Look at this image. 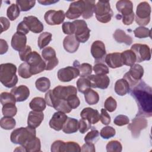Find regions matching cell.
Instances as JSON below:
<instances>
[{"instance_id": "obj_46", "label": "cell", "mask_w": 152, "mask_h": 152, "mask_svg": "<svg viewBox=\"0 0 152 152\" xmlns=\"http://www.w3.org/2000/svg\"><path fill=\"white\" fill-rule=\"evenodd\" d=\"M0 100L2 105L8 104V103L15 104L17 102L14 95L11 93H8V92L1 93L0 96Z\"/></svg>"}, {"instance_id": "obj_3", "label": "cell", "mask_w": 152, "mask_h": 152, "mask_svg": "<svg viewBox=\"0 0 152 152\" xmlns=\"http://www.w3.org/2000/svg\"><path fill=\"white\" fill-rule=\"evenodd\" d=\"M36 137L35 128L27 126L14 129L11 134L10 140L14 144L23 145L27 142Z\"/></svg>"}, {"instance_id": "obj_47", "label": "cell", "mask_w": 152, "mask_h": 152, "mask_svg": "<svg viewBox=\"0 0 152 152\" xmlns=\"http://www.w3.org/2000/svg\"><path fill=\"white\" fill-rule=\"evenodd\" d=\"M64 151H81V147L80 145L74 141H68L65 142L63 148L62 152Z\"/></svg>"}, {"instance_id": "obj_1", "label": "cell", "mask_w": 152, "mask_h": 152, "mask_svg": "<svg viewBox=\"0 0 152 152\" xmlns=\"http://www.w3.org/2000/svg\"><path fill=\"white\" fill-rule=\"evenodd\" d=\"M131 95L135 99L138 108L137 116H152V89L143 80H140L130 89Z\"/></svg>"}, {"instance_id": "obj_37", "label": "cell", "mask_w": 152, "mask_h": 152, "mask_svg": "<svg viewBox=\"0 0 152 152\" xmlns=\"http://www.w3.org/2000/svg\"><path fill=\"white\" fill-rule=\"evenodd\" d=\"M52 35L49 32H43L41 33L37 39V45L40 49H44L45 47L48 45L52 40Z\"/></svg>"}, {"instance_id": "obj_2", "label": "cell", "mask_w": 152, "mask_h": 152, "mask_svg": "<svg viewBox=\"0 0 152 152\" xmlns=\"http://www.w3.org/2000/svg\"><path fill=\"white\" fill-rule=\"evenodd\" d=\"M17 67L12 63L0 65V81L7 88L14 87L18 82Z\"/></svg>"}, {"instance_id": "obj_57", "label": "cell", "mask_w": 152, "mask_h": 152, "mask_svg": "<svg viewBox=\"0 0 152 152\" xmlns=\"http://www.w3.org/2000/svg\"><path fill=\"white\" fill-rule=\"evenodd\" d=\"M64 141L62 140H56L51 145V151L52 152H62V148Z\"/></svg>"}, {"instance_id": "obj_54", "label": "cell", "mask_w": 152, "mask_h": 152, "mask_svg": "<svg viewBox=\"0 0 152 152\" xmlns=\"http://www.w3.org/2000/svg\"><path fill=\"white\" fill-rule=\"evenodd\" d=\"M91 127V124L85 119H81L78 121V129L81 134L86 133Z\"/></svg>"}, {"instance_id": "obj_20", "label": "cell", "mask_w": 152, "mask_h": 152, "mask_svg": "<svg viewBox=\"0 0 152 152\" xmlns=\"http://www.w3.org/2000/svg\"><path fill=\"white\" fill-rule=\"evenodd\" d=\"M80 116L81 119L87 121L91 124H95L100 120V113L98 110L88 107L82 110Z\"/></svg>"}, {"instance_id": "obj_36", "label": "cell", "mask_w": 152, "mask_h": 152, "mask_svg": "<svg viewBox=\"0 0 152 152\" xmlns=\"http://www.w3.org/2000/svg\"><path fill=\"white\" fill-rule=\"evenodd\" d=\"M84 98L86 103L90 105L96 104L99 100V94L91 88L84 93Z\"/></svg>"}, {"instance_id": "obj_35", "label": "cell", "mask_w": 152, "mask_h": 152, "mask_svg": "<svg viewBox=\"0 0 152 152\" xmlns=\"http://www.w3.org/2000/svg\"><path fill=\"white\" fill-rule=\"evenodd\" d=\"M36 88L41 92H46L50 87V80L46 77H40L36 80L35 83Z\"/></svg>"}, {"instance_id": "obj_11", "label": "cell", "mask_w": 152, "mask_h": 152, "mask_svg": "<svg viewBox=\"0 0 152 152\" xmlns=\"http://www.w3.org/2000/svg\"><path fill=\"white\" fill-rule=\"evenodd\" d=\"M42 56L46 61L45 70H52L58 65L59 61L56 56V52L52 48L48 46L43 49L42 51Z\"/></svg>"}, {"instance_id": "obj_17", "label": "cell", "mask_w": 152, "mask_h": 152, "mask_svg": "<svg viewBox=\"0 0 152 152\" xmlns=\"http://www.w3.org/2000/svg\"><path fill=\"white\" fill-rule=\"evenodd\" d=\"M91 53L96 62L102 61L106 55V48L104 43L100 40L93 42L91 46Z\"/></svg>"}, {"instance_id": "obj_60", "label": "cell", "mask_w": 152, "mask_h": 152, "mask_svg": "<svg viewBox=\"0 0 152 152\" xmlns=\"http://www.w3.org/2000/svg\"><path fill=\"white\" fill-rule=\"evenodd\" d=\"M0 21L1 24V33L5 31H7L10 26V23L9 20L4 17H0Z\"/></svg>"}, {"instance_id": "obj_40", "label": "cell", "mask_w": 152, "mask_h": 152, "mask_svg": "<svg viewBox=\"0 0 152 152\" xmlns=\"http://www.w3.org/2000/svg\"><path fill=\"white\" fill-rule=\"evenodd\" d=\"M2 112L4 116L12 118L16 115L17 112V109L15 104L8 103L3 105Z\"/></svg>"}, {"instance_id": "obj_52", "label": "cell", "mask_w": 152, "mask_h": 152, "mask_svg": "<svg viewBox=\"0 0 152 152\" xmlns=\"http://www.w3.org/2000/svg\"><path fill=\"white\" fill-rule=\"evenodd\" d=\"M62 31L64 34L73 35L75 33V26L73 23L65 22L62 26Z\"/></svg>"}, {"instance_id": "obj_18", "label": "cell", "mask_w": 152, "mask_h": 152, "mask_svg": "<svg viewBox=\"0 0 152 152\" xmlns=\"http://www.w3.org/2000/svg\"><path fill=\"white\" fill-rule=\"evenodd\" d=\"M68 116L65 113L58 111L52 115L49 121V126L55 131H59L62 129L64 124L65 123Z\"/></svg>"}, {"instance_id": "obj_7", "label": "cell", "mask_w": 152, "mask_h": 152, "mask_svg": "<svg viewBox=\"0 0 152 152\" xmlns=\"http://www.w3.org/2000/svg\"><path fill=\"white\" fill-rule=\"evenodd\" d=\"M143 75L144 69L142 66L137 64L131 66L129 71L124 75L123 78L127 81L131 89L141 80Z\"/></svg>"}, {"instance_id": "obj_9", "label": "cell", "mask_w": 152, "mask_h": 152, "mask_svg": "<svg viewBox=\"0 0 152 152\" xmlns=\"http://www.w3.org/2000/svg\"><path fill=\"white\" fill-rule=\"evenodd\" d=\"M131 50L135 54L137 62H138L149 61L151 59V50L147 45L135 43L132 45Z\"/></svg>"}, {"instance_id": "obj_5", "label": "cell", "mask_w": 152, "mask_h": 152, "mask_svg": "<svg viewBox=\"0 0 152 152\" xmlns=\"http://www.w3.org/2000/svg\"><path fill=\"white\" fill-rule=\"evenodd\" d=\"M150 14L151 7L150 4L146 1L140 2L137 7L135 22L142 27L147 25L150 21Z\"/></svg>"}, {"instance_id": "obj_19", "label": "cell", "mask_w": 152, "mask_h": 152, "mask_svg": "<svg viewBox=\"0 0 152 152\" xmlns=\"http://www.w3.org/2000/svg\"><path fill=\"white\" fill-rule=\"evenodd\" d=\"M28 27L30 31L34 33H39L43 30V24L35 16L25 17L23 20Z\"/></svg>"}, {"instance_id": "obj_23", "label": "cell", "mask_w": 152, "mask_h": 152, "mask_svg": "<svg viewBox=\"0 0 152 152\" xmlns=\"http://www.w3.org/2000/svg\"><path fill=\"white\" fill-rule=\"evenodd\" d=\"M10 93L14 95L17 102L25 101L30 96L29 88L25 85L14 87L12 88Z\"/></svg>"}, {"instance_id": "obj_58", "label": "cell", "mask_w": 152, "mask_h": 152, "mask_svg": "<svg viewBox=\"0 0 152 152\" xmlns=\"http://www.w3.org/2000/svg\"><path fill=\"white\" fill-rule=\"evenodd\" d=\"M31 52V47L28 45H27L24 49H23L21 51L19 52L18 53L20 59L24 62H26L27 57L28 56V55Z\"/></svg>"}, {"instance_id": "obj_10", "label": "cell", "mask_w": 152, "mask_h": 152, "mask_svg": "<svg viewBox=\"0 0 152 152\" xmlns=\"http://www.w3.org/2000/svg\"><path fill=\"white\" fill-rule=\"evenodd\" d=\"M148 126V122L144 116H136L132 119L131 123L128 124V129L131 131L132 136L134 138H138L140 135V132Z\"/></svg>"}, {"instance_id": "obj_12", "label": "cell", "mask_w": 152, "mask_h": 152, "mask_svg": "<svg viewBox=\"0 0 152 152\" xmlns=\"http://www.w3.org/2000/svg\"><path fill=\"white\" fill-rule=\"evenodd\" d=\"M65 14L62 10H49L46 11L44 15V19L46 23L50 26L59 25L63 23L65 20Z\"/></svg>"}, {"instance_id": "obj_30", "label": "cell", "mask_w": 152, "mask_h": 152, "mask_svg": "<svg viewBox=\"0 0 152 152\" xmlns=\"http://www.w3.org/2000/svg\"><path fill=\"white\" fill-rule=\"evenodd\" d=\"M46 106L45 99L41 97L33 98L29 103V107L31 109L38 112H43L46 109Z\"/></svg>"}, {"instance_id": "obj_42", "label": "cell", "mask_w": 152, "mask_h": 152, "mask_svg": "<svg viewBox=\"0 0 152 152\" xmlns=\"http://www.w3.org/2000/svg\"><path fill=\"white\" fill-rule=\"evenodd\" d=\"M20 10L17 4H12L7 9V15L11 21L15 20L20 15Z\"/></svg>"}, {"instance_id": "obj_44", "label": "cell", "mask_w": 152, "mask_h": 152, "mask_svg": "<svg viewBox=\"0 0 152 152\" xmlns=\"http://www.w3.org/2000/svg\"><path fill=\"white\" fill-rule=\"evenodd\" d=\"M134 35L136 37L142 39L151 37V30L145 27H138L134 30Z\"/></svg>"}, {"instance_id": "obj_25", "label": "cell", "mask_w": 152, "mask_h": 152, "mask_svg": "<svg viewBox=\"0 0 152 152\" xmlns=\"http://www.w3.org/2000/svg\"><path fill=\"white\" fill-rule=\"evenodd\" d=\"M80 46V42L74 35L66 36L63 40V46L64 49L69 53L75 52Z\"/></svg>"}, {"instance_id": "obj_39", "label": "cell", "mask_w": 152, "mask_h": 152, "mask_svg": "<svg viewBox=\"0 0 152 152\" xmlns=\"http://www.w3.org/2000/svg\"><path fill=\"white\" fill-rule=\"evenodd\" d=\"M1 127L6 130H10L15 128L16 125L15 120L11 117L4 116L1 119L0 121Z\"/></svg>"}, {"instance_id": "obj_6", "label": "cell", "mask_w": 152, "mask_h": 152, "mask_svg": "<svg viewBox=\"0 0 152 152\" xmlns=\"http://www.w3.org/2000/svg\"><path fill=\"white\" fill-rule=\"evenodd\" d=\"M30 66V72L32 75H35L43 72L46 69V62L38 52H31L26 61Z\"/></svg>"}, {"instance_id": "obj_13", "label": "cell", "mask_w": 152, "mask_h": 152, "mask_svg": "<svg viewBox=\"0 0 152 152\" xmlns=\"http://www.w3.org/2000/svg\"><path fill=\"white\" fill-rule=\"evenodd\" d=\"M84 9V1L79 0L71 3L65 13L66 18L70 20L77 19L82 15Z\"/></svg>"}, {"instance_id": "obj_61", "label": "cell", "mask_w": 152, "mask_h": 152, "mask_svg": "<svg viewBox=\"0 0 152 152\" xmlns=\"http://www.w3.org/2000/svg\"><path fill=\"white\" fill-rule=\"evenodd\" d=\"M96 151L94 143L92 142H86L83 145L81 148V151H91L94 152Z\"/></svg>"}, {"instance_id": "obj_38", "label": "cell", "mask_w": 152, "mask_h": 152, "mask_svg": "<svg viewBox=\"0 0 152 152\" xmlns=\"http://www.w3.org/2000/svg\"><path fill=\"white\" fill-rule=\"evenodd\" d=\"M77 87L80 93L84 94L91 87L90 81L87 77H80L77 81Z\"/></svg>"}, {"instance_id": "obj_43", "label": "cell", "mask_w": 152, "mask_h": 152, "mask_svg": "<svg viewBox=\"0 0 152 152\" xmlns=\"http://www.w3.org/2000/svg\"><path fill=\"white\" fill-rule=\"evenodd\" d=\"M18 73L19 76L23 78H28L32 75L30 72V66L26 62H24L20 65L18 69Z\"/></svg>"}, {"instance_id": "obj_55", "label": "cell", "mask_w": 152, "mask_h": 152, "mask_svg": "<svg viewBox=\"0 0 152 152\" xmlns=\"http://www.w3.org/2000/svg\"><path fill=\"white\" fill-rule=\"evenodd\" d=\"M68 104L71 107V109H75L78 107L80 104V101L79 98L76 94L70 96L66 100Z\"/></svg>"}, {"instance_id": "obj_16", "label": "cell", "mask_w": 152, "mask_h": 152, "mask_svg": "<svg viewBox=\"0 0 152 152\" xmlns=\"http://www.w3.org/2000/svg\"><path fill=\"white\" fill-rule=\"evenodd\" d=\"M91 83V87L106 89L110 83V79L106 75H90L87 77Z\"/></svg>"}, {"instance_id": "obj_31", "label": "cell", "mask_w": 152, "mask_h": 152, "mask_svg": "<svg viewBox=\"0 0 152 152\" xmlns=\"http://www.w3.org/2000/svg\"><path fill=\"white\" fill-rule=\"evenodd\" d=\"M73 65L79 70L81 77H87L91 74L92 66L88 63L80 64L78 61H75L73 63Z\"/></svg>"}, {"instance_id": "obj_26", "label": "cell", "mask_w": 152, "mask_h": 152, "mask_svg": "<svg viewBox=\"0 0 152 152\" xmlns=\"http://www.w3.org/2000/svg\"><path fill=\"white\" fill-rule=\"evenodd\" d=\"M43 119L44 114L42 112L35 110L30 111L28 116L27 125L30 127L36 128L40 126Z\"/></svg>"}, {"instance_id": "obj_62", "label": "cell", "mask_w": 152, "mask_h": 152, "mask_svg": "<svg viewBox=\"0 0 152 152\" xmlns=\"http://www.w3.org/2000/svg\"><path fill=\"white\" fill-rule=\"evenodd\" d=\"M8 49V45L5 40L1 39H0V54L3 55L5 53Z\"/></svg>"}, {"instance_id": "obj_45", "label": "cell", "mask_w": 152, "mask_h": 152, "mask_svg": "<svg viewBox=\"0 0 152 152\" xmlns=\"http://www.w3.org/2000/svg\"><path fill=\"white\" fill-rule=\"evenodd\" d=\"M106 151L108 152H121L122 150L121 143L117 140L109 141L106 145Z\"/></svg>"}, {"instance_id": "obj_49", "label": "cell", "mask_w": 152, "mask_h": 152, "mask_svg": "<svg viewBox=\"0 0 152 152\" xmlns=\"http://www.w3.org/2000/svg\"><path fill=\"white\" fill-rule=\"evenodd\" d=\"M93 70L96 75H106L109 73L108 67L102 62H96L93 66Z\"/></svg>"}, {"instance_id": "obj_28", "label": "cell", "mask_w": 152, "mask_h": 152, "mask_svg": "<svg viewBox=\"0 0 152 152\" xmlns=\"http://www.w3.org/2000/svg\"><path fill=\"white\" fill-rule=\"evenodd\" d=\"M113 37L117 42L120 43H125L126 45H130L132 43V37L126 34L124 30L119 28L115 31Z\"/></svg>"}, {"instance_id": "obj_41", "label": "cell", "mask_w": 152, "mask_h": 152, "mask_svg": "<svg viewBox=\"0 0 152 152\" xmlns=\"http://www.w3.org/2000/svg\"><path fill=\"white\" fill-rule=\"evenodd\" d=\"M15 2L20 11H27L34 7L36 4V1L17 0Z\"/></svg>"}, {"instance_id": "obj_34", "label": "cell", "mask_w": 152, "mask_h": 152, "mask_svg": "<svg viewBox=\"0 0 152 152\" xmlns=\"http://www.w3.org/2000/svg\"><path fill=\"white\" fill-rule=\"evenodd\" d=\"M95 1L86 0L84 1V9L82 17L84 19H88L93 17L94 9L95 7Z\"/></svg>"}, {"instance_id": "obj_4", "label": "cell", "mask_w": 152, "mask_h": 152, "mask_svg": "<svg viewBox=\"0 0 152 152\" xmlns=\"http://www.w3.org/2000/svg\"><path fill=\"white\" fill-rule=\"evenodd\" d=\"M94 12L96 19L100 23H107L111 20L113 11L110 8L109 1H99L95 5Z\"/></svg>"}, {"instance_id": "obj_22", "label": "cell", "mask_w": 152, "mask_h": 152, "mask_svg": "<svg viewBox=\"0 0 152 152\" xmlns=\"http://www.w3.org/2000/svg\"><path fill=\"white\" fill-rule=\"evenodd\" d=\"M116 7L118 11L121 14L120 17L128 16L134 13L133 4L129 0H121L116 2Z\"/></svg>"}, {"instance_id": "obj_63", "label": "cell", "mask_w": 152, "mask_h": 152, "mask_svg": "<svg viewBox=\"0 0 152 152\" xmlns=\"http://www.w3.org/2000/svg\"><path fill=\"white\" fill-rule=\"evenodd\" d=\"M59 1H52V0H44V1H38V2L43 5H49L58 2Z\"/></svg>"}, {"instance_id": "obj_51", "label": "cell", "mask_w": 152, "mask_h": 152, "mask_svg": "<svg viewBox=\"0 0 152 152\" xmlns=\"http://www.w3.org/2000/svg\"><path fill=\"white\" fill-rule=\"evenodd\" d=\"M104 109L109 112H112L115 110L117 107V102L115 99L110 96L106 99L104 103Z\"/></svg>"}, {"instance_id": "obj_24", "label": "cell", "mask_w": 152, "mask_h": 152, "mask_svg": "<svg viewBox=\"0 0 152 152\" xmlns=\"http://www.w3.org/2000/svg\"><path fill=\"white\" fill-rule=\"evenodd\" d=\"M105 62L111 68L122 66L123 64L121 53L113 52L107 54L105 57Z\"/></svg>"}, {"instance_id": "obj_14", "label": "cell", "mask_w": 152, "mask_h": 152, "mask_svg": "<svg viewBox=\"0 0 152 152\" xmlns=\"http://www.w3.org/2000/svg\"><path fill=\"white\" fill-rule=\"evenodd\" d=\"M80 75L79 70L74 66H66L58 70V78L62 82H69Z\"/></svg>"}, {"instance_id": "obj_27", "label": "cell", "mask_w": 152, "mask_h": 152, "mask_svg": "<svg viewBox=\"0 0 152 152\" xmlns=\"http://www.w3.org/2000/svg\"><path fill=\"white\" fill-rule=\"evenodd\" d=\"M130 87L126 80L124 78L117 80L115 84V91L119 96H122L129 92Z\"/></svg>"}, {"instance_id": "obj_21", "label": "cell", "mask_w": 152, "mask_h": 152, "mask_svg": "<svg viewBox=\"0 0 152 152\" xmlns=\"http://www.w3.org/2000/svg\"><path fill=\"white\" fill-rule=\"evenodd\" d=\"M27 43V37L25 34L16 32L14 34L11 39V46L13 49L15 50L20 52L24 49Z\"/></svg>"}, {"instance_id": "obj_29", "label": "cell", "mask_w": 152, "mask_h": 152, "mask_svg": "<svg viewBox=\"0 0 152 152\" xmlns=\"http://www.w3.org/2000/svg\"><path fill=\"white\" fill-rule=\"evenodd\" d=\"M78 129V121L72 118L68 117L64 125L62 131L65 134H72L76 132Z\"/></svg>"}, {"instance_id": "obj_48", "label": "cell", "mask_w": 152, "mask_h": 152, "mask_svg": "<svg viewBox=\"0 0 152 152\" xmlns=\"http://www.w3.org/2000/svg\"><path fill=\"white\" fill-rule=\"evenodd\" d=\"M116 134V131L115 129L112 127L110 126H106L105 127H103L100 132V136L103 139H109L113 137H114Z\"/></svg>"}, {"instance_id": "obj_32", "label": "cell", "mask_w": 152, "mask_h": 152, "mask_svg": "<svg viewBox=\"0 0 152 152\" xmlns=\"http://www.w3.org/2000/svg\"><path fill=\"white\" fill-rule=\"evenodd\" d=\"M123 64L126 66H132L137 62L135 54L132 50H126L121 53Z\"/></svg>"}, {"instance_id": "obj_59", "label": "cell", "mask_w": 152, "mask_h": 152, "mask_svg": "<svg viewBox=\"0 0 152 152\" xmlns=\"http://www.w3.org/2000/svg\"><path fill=\"white\" fill-rule=\"evenodd\" d=\"M17 31L26 35L27 33H28L30 30L27 25L25 24V23L23 21H22L18 24L17 27Z\"/></svg>"}, {"instance_id": "obj_33", "label": "cell", "mask_w": 152, "mask_h": 152, "mask_svg": "<svg viewBox=\"0 0 152 152\" xmlns=\"http://www.w3.org/2000/svg\"><path fill=\"white\" fill-rule=\"evenodd\" d=\"M22 146L24 147L27 152L40 151L41 150L40 140L39 138L35 137L34 138L27 142Z\"/></svg>"}, {"instance_id": "obj_8", "label": "cell", "mask_w": 152, "mask_h": 152, "mask_svg": "<svg viewBox=\"0 0 152 152\" xmlns=\"http://www.w3.org/2000/svg\"><path fill=\"white\" fill-rule=\"evenodd\" d=\"M75 26V37L79 42L85 43L90 37V30L83 20H76L72 22Z\"/></svg>"}, {"instance_id": "obj_15", "label": "cell", "mask_w": 152, "mask_h": 152, "mask_svg": "<svg viewBox=\"0 0 152 152\" xmlns=\"http://www.w3.org/2000/svg\"><path fill=\"white\" fill-rule=\"evenodd\" d=\"M52 92L57 98L66 100L70 96L77 95V89L73 86H62L59 85L52 90Z\"/></svg>"}, {"instance_id": "obj_56", "label": "cell", "mask_w": 152, "mask_h": 152, "mask_svg": "<svg viewBox=\"0 0 152 152\" xmlns=\"http://www.w3.org/2000/svg\"><path fill=\"white\" fill-rule=\"evenodd\" d=\"M100 120L102 124L103 125H108L110 123L111 119L110 115L107 112L106 110L104 109H101V113L100 115Z\"/></svg>"}, {"instance_id": "obj_53", "label": "cell", "mask_w": 152, "mask_h": 152, "mask_svg": "<svg viewBox=\"0 0 152 152\" xmlns=\"http://www.w3.org/2000/svg\"><path fill=\"white\" fill-rule=\"evenodd\" d=\"M114 124L117 126H123L128 125L129 123V119L128 116L124 115H119L115 117L113 121Z\"/></svg>"}, {"instance_id": "obj_50", "label": "cell", "mask_w": 152, "mask_h": 152, "mask_svg": "<svg viewBox=\"0 0 152 152\" xmlns=\"http://www.w3.org/2000/svg\"><path fill=\"white\" fill-rule=\"evenodd\" d=\"M100 132L96 129H92L88 132L84 137V141L86 142H96L99 137Z\"/></svg>"}]
</instances>
